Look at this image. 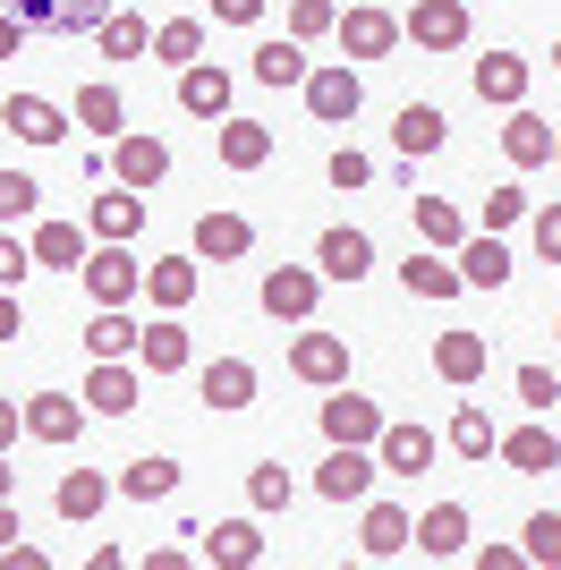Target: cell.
<instances>
[{"label": "cell", "instance_id": "obj_1", "mask_svg": "<svg viewBox=\"0 0 561 570\" xmlns=\"http://www.w3.org/2000/svg\"><path fill=\"white\" fill-rule=\"evenodd\" d=\"M77 282H86L94 307H128V298H145V264L128 256V238H102V247H86Z\"/></svg>", "mask_w": 561, "mask_h": 570}, {"label": "cell", "instance_id": "obj_2", "mask_svg": "<svg viewBox=\"0 0 561 570\" xmlns=\"http://www.w3.org/2000/svg\"><path fill=\"white\" fill-rule=\"evenodd\" d=\"M298 95H306V111L324 119V128H350V119L366 111V77H357L350 60H324V69H306Z\"/></svg>", "mask_w": 561, "mask_h": 570}, {"label": "cell", "instance_id": "obj_3", "mask_svg": "<svg viewBox=\"0 0 561 570\" xmlns=\"http://www.w3.org/2000/svg\"><path fill=\"white\" fill-rule=\"evenodd\" d=\"M315 298H324V273H315V264H273L256 282V307L273 315V324H306Z\"/></svg>", "mask_w": 561, "mask_h": 570}, {"label": "cell", "instance_id": "obj_4", "mask_svg": "<svg viewBox=\"0 0 561 570\" xmlns=\"http://www.w3.org/2000/svg\"><path fill=\"white\" fill-rule=\"evenodd\" d=\"M374 476H383V460H374L366 443H332L324 469H315V494H324V502H366Z\"/></svg>", "mask_w": 561, "mask_h": 570}, {"label": "cell", "instance_id": "obj_5", "mask_svg": "<svg viewBox=\"0 0 561 570\" xmlns=\"http://www.w3.org/2000/svg\"><path fill=\"white\" fill-rule=\"evenodd\" d=\"M332 35H341V60H383V51L400 43V18L383 9V0H350Z\"/></svg>", "mask_w": 561, "mask_h": 570}, {"label": "cell", "instance_id": "obj_6", "mask_svg": "<svg viewBox=\"0 0 561 570\" xmlns=\"http://www.w3.org/2000/svg\"><path fill=\"white\" fill-rule=\"evenodd\" d=\"M111 179L119 188H163L170 179V145L163 137H145V128H128V137H111Z\"/></svg>", "mask_w": 561, "mask_h": 570}, {"label": "cell", "instance_id": "obj_7", "mask_svg": "<svg viewBox=\"0 0 561 570\" xmlns=\"http://www.w3.org/2000/svg\"><path fill=\"white\" fill-rule=\"evenodd\" d=\"M392 426L383 417V401H366V392H350V383H332V401H324V443H366L374 452V434Z\"/></svg>", "mask_w": 561, "mask_h": 570}, {"label": "cell", "instance_id": "obj_8", "mask_svg": "<svg viewBox=\"0 0 561 570\" xmlns=\"http://www.w3.org/2000/svg\"><path fill=\"white\" fill-rule=\"evenodd\" d=\"M137 401H145L137 357H94V375H86V409H94V417H128Z\"/></svg>", "mask_w": 561, "mask_h": 570}, {"label": "cell", "instance_id": "obj_9", "mask_svg": "<svg viewBox=\"0 0 561 570\" xmlns=\"http://www.w3.org/2000/svg\"><path fill=\"white\" fill-rule=\"evenodd\" d=\"M400 35L417 51H460L468 43V0H417V9L400 18Z\"/></svg>", "mask_w": 561, "mask_h": 570}, {"label": "cell", "instance_id": "obj_10", "mask_svg": "<svg viewBox=\"0 0 561 570\" xmlns=\"http://www.w3.org/2000/svg\"><path fill=\"white\" fill-rule=\"evenodd\" d=\"M0 128H9L18 145H60V137L77 128V119L60 111L51 95H9V102H0Z\"/></svg>", "mask_w": 561, "mask_h": 570}, {"label": "cell", "instance_id": "obj_11", "mask_svg": "<svg viewBox=\"0 0 561 570\" xmlns=\"http://www.w3.org/2000/svg\"><path fill=\"white\" fill-rule=\"evenodd\" d=\"M289 375L315 383V392L350 383V341H341V333H298V341H289Z\"/></svg>", "mask_w": 561, "mask_h": 570}, {"label": "cell", "instance_id": "obj_12", "mask_svg": "<svg viewBox=\"0 0 561 570\" xmlns=\"http://www.w3.org/2000/svg\"><path fill=\"white\" fill-rule=\"evenodd\" d=\"M493 460H502L511 476H553L561 469V434L544 426V417H528V426L502 434V452H493Z\"/></svg>", "mask_w": 561, "mask_h": 570}, {"label": "cell", "instance_id": "obj_13", "mask_svg": "<svg viewBox=\"0 0 561 570\" xmlns=\"http://www.w3.org/2000/svg\"><path fill=\"white\" fill-rule=\"evenodd\" d=\"M315 273H324V282H366L374 273V238L350 230V222H332V230L315 238Z\"/></svg>", "mask_w": 561, "mask_h": 570}, {"label": "cell", "instance_id": "obj_14", "mask_svg": "<svg viewBox=\"0 0 561 570\" xmlns=\"http://www.w3.org/2000/svg\"><path fill=\"white\" fill-rule=\"evenodd\" d=\"M187 247H196V264H238L247 247H256V222L247 214H196Z\"/></svg>", "mask_w": 561, "mask_h": 570}, {"label": "cell", "instance_id": "obj_15", "mask_svg": "<svg viewBox=\"0 0 561 570\" xmlns=\"http://www.w3.org/2000/svg\"><path fill=\"white\" fill-rule=\"evenodd\" d=\"M26 434L35 443H77L86 434V392H35L26 401Z\"/></svg>", "mask_w": 561, "mask_h": 570}, {"label": "cell", "instance_id": "obj_16", "mask_svg": "<svg viewBox=\"0 0 561 570\" xmlns=\"http://www.w3.org/2000/svg\"><path fill=\"white\" fill-rule=\"evenodd\" d=\"M357 546H366V562H400V553L417 546V520H409L400 502H366V520H357Z\"/></svg>", "mask_w": 561, "mask_h": 570}, {"label": "cell", "instance_id": "obj_17", "mask_svg": "<svg viewBox=\"0 0 561 570\" xmlns=\"http://www.w3.org/2000/svg\"><path fill=\"white\" fill-rule=\"evenodd\" d=\"M196 289H205V273H196V247H187V256H154V264H145V298H154V315H179Z\"/></svg>", "mask_w": 561, "mask_h": 570}, {"label": "cell", "instance_id": "obj_18", "mask_svg": "<svg viewBox=\"0 0 561 570\" xmlns=\"http://www.w3.org/2000/svg\"><path fill=\"white\" fill-rule=\"evenodd\" d=\"M230 69H213V60H187L179 69V111L187 119H230Z\"/></svg>", "mask_w": 561, "mask_h": 570}, {"label": "cell", "instance_id": "obj_19", "mask_svg": "<svg viewBox=\"0 0 561 570\" xmlns=\"http://www.w3.org/2000/svg\"><path fill=\"white\" fill-rule=\"evenodd\" d=\"M196 553H205L213 570H256V562H264V528H256V520H222V528H205V537H196Z\"/></svg>", "mask_w": 561, "mask_h": 570}, {"label": "cell", "instance_id": "obj_20", "mask_svg": "<svg viewBox=\"0 0 561 570\" xmlns=\"http://www.w3.org/2000/svg\"><path fill=\"white\" fill-rule=\"evenodd\" d=\"M485 366H493V341L485 333H443V341H434V375H443L451 392L485 383Z\"/></svg>", "mask_w": 561, "mask_h": 570}, {"label": "cell", "instance_id": "obj_21", "mask_svg": "<svg viewBox=\"0 0 561 570\" xmlns=\"http://www.w3.org/2000/svg\"><path fill=\"white\" fill-rule=\"evenodd\" d=\"M528 60H519V51H485V60H476V102H493V111H519V102H528Z\"/></svg>", "mask_w": 561, "mask_h": 570}, {"label": "cell", "instance_id": "obj_22", "mask_svg": "<svg viewBox=\"0 0 561 570\" xmlns=\"http://www.w3.org/2000/svg\"><path fill=\"white\" fill-rule=\"evenodd\" d=\"M434 452H443V443H434L425 426H383V434H374L383 476H425V469H434Z\"/></svg>", "mask_w": 561, "mask_h": 570}, {"label": "cell", "instance_id": "obj_23", "mask_svg": "<svg viewBox=\"0 0 561 570\" xmlns=\"http://www.w3.org/2000/svg\"><path fill=\"white\" fill-rule=\"evenodd\" d=\"M86 230H94V238H137V230H145V196L119 188V179H102V196L86 205Z\"/></svg>", "mask_w": 561, "mask_h": 570}, {"label": "cell", "instance_id": "obj_24", "mask_svg": "<svg viewBox=\"0 0 561 570\" xmlns=\"http://www.w3.org/2000/svg\"><path fill=\"white\" fill-rule=\"evenodd\" d=\"M26 26H51V35H94L111 18V0H9Z\"/></svg>", "mask_w": 561, "mask_h": 570}, {"label": "cell", "instance_id": "obj_25", "mask_svg": "<svg viewBox=\"0 0 561 570\" xmlns=\"http://www.w3.org/2000/svg\"><path fill=\"white\" fill-rule=\"evenodd\" d=\"M400 289H409V298H434V307H443V298H460V264L443 256V247H417V256L400 264Z\"/></svg>", "mask_w": 561, "mask_h": 570}, {"label": "cell", "instance_id": "obj_26", "mask_svg": "<svg viewBox=\"0 0 561 570\" xmlns=\"http://www.w3.org/2000/svg\"><path fill=\"white\" fill-rule=\"evenodd\" d=\"M443 137H451V119L434 111V102H400V119H392V145L409 154V163H425V154H443Z\"/></svg>", "mask_w": 561, "mask_h": 570}, {"label": "cell", "instance_id": "obj_27", "mask_svg": "<svg viewBox=\"0 0 561 570\" xmlns=\"http://www.w3.org/2000/svg\"><path fill=\"white\" fill-rule=\"evenodd\" d=\"M502 154H511L519 170H544V163H553V119H537L528 102H519V111L502 119Z\"/></svg>", "mask_w": 561, "mask_h": 570}, {"label": "cell", "instance_id": "obj_28", "mask_svg": "<svg viewBox=\"0 0 561 570\" xmlns=\"http://www.w3.org/2000/svg\"><path fill=\"white\" fill-rule=\"evenodd\" d=\"M187 357H196V350H187V324H179V315H154L145 341H137V366H145V375H179Z\"/></svg>", "mask_w": 561, "mask_h": 570}, {"label": "cell", "instance_id": "obj_29", "mask_svg": "<svg viewBox=\"0 0 561 570\" xmlns=\"http://www.w3.org/2000/svg\"><path fill=\"white\" fill-rule=\"evenodd\" d=\"M417 553H425V562H460V553H468V511H460V502H434V511L417 520Z\"/></svg>", "mask_w": 561, "mask_h": 570}, {"label": "cell", "instance_id": "obj_30", "mask_svg": "<svg viewBox=\"0 0 561 570\" xmlns=\"http://www.w3.org/2000/svg\"><path fill=\"white\" fill-rule=\"evenodd\" d=\"M451 264H460V282L468 289H502V282H511V247H502V238H460V256H451Z\"/></svg>", "mask_w": 561, "mask_h": 570}, {"label": "cell", "instance_id": "obj_31", "mask_svg": "<svg viewBox=\"0 0 561 570\" xmlns=\"http://www.w3.org/2000/svg\"><path fill=\"white\" fill-rule=\"evenodd\" d=\"M77 128H86V137H128V102H119V86H102V77H94V86H77Z\"/></svg>", "mask_w": 561, "mask_h": 570}, {"label": "cell", "instance_id": "obj_32", "mask_svg": "<svg viewBox=\"0 0 561 570\" xmlns=\"http://www.w3.org/2000/svg\"><path fill=\"white\" fill-rule=\"evenodd\" d=\"M443 443H451L460 460H476V469H485V460L502 452V426H493L476 401H460V409H451V434H443Z\"/></svg>", "mask_w": 561, "mask_h": 570}, {"label": "cell", "instance_id": "obj_33", "mask_svg": "<svg viewBox=\"0 0 561 570\" xmlns=\"http://www.w3.org/2000/svg\"><path fill=\"white\" fill-rule=\"evenodd\" d=\"M111 494H119V485H111L102 469H69V476H60V494H51V511L77 528V520H94V511H102Z\"/></svg>", "mask_w": 561, "mask_h": 570}, {"label": "cell", "instance_id": "obj_34", "mask_svg": "<svg viewBox=\"0 0 561 570\" xmlns=\"http://www.w3.org/2000/svg\"><path fill=\"white\" fill-rule=\"evenodd\" d=\"M306 69H315V60H306L298 35H264L256 43V86H306Z\"/></svg>", "mask_w": 561, "mask_h": 570}, {"label": "cell", "instance_id": "obj_35", "mask_svg": "<svg viewBox=\"0 0 561 570\" xmlns=\"http://www.w3.org/2000/svg\"><path fill=\"white\" fill-rule=\"evenodd\" d=\"M205 401L230 417V409H256V366L247 357H213L205 366Z\"/></svg>", "mask_w": 561, "mask_h": 570}, {"label": "cell", "instance_id": "obj_36", "mask_svg": "<svg viewBox=\"0 0 561 570\" xmlns=\"http://www.w3.org/2000/svg\"><path fill=\"white\" fill-rule=\"evenodd\" d=\"M222 163H230V170H264V163H273V128H264V119H222Z\"/></svg>", "mask_w": 561, "mask_h": 570}, {"label": "cell", "instance_id": "obj_37", "mask_svg": "<svg viewBox=\"0 0 561 570\" xmlns=\"http://www.w3.org/2000/svg\"><path fill=\"white\" fill-rule=\"evenodd\" d=\"M111 485H119L128 502H170V494H179V460H163V452H154V460H128Z\"/></svg>", "mask_w": 561, "mask_h": 570}, {"label": "cell", "instance_id": "obj_38", "mask_svg": "<svg viewBox=\"0 0 561 570\" xmlns=\"http://www.w3.org/2000/svg\"><path fill=\"white\" fill-rule=\"evenodd\" d=\"M417 205V238L425 247H443V256H460V238H468V214L451 205V196H409Z\"/></svg>", "mask_w": 561, "mask_h": 570}, {"label": "cell", "instance_id": "obj_39", "mask_svg": "<svg viewBox=\"0 0 561 570\" xmlns=\"http://www.w3.org/2000/svg\"><path fill=\"white\" fill-rule=\"evenodd\" d=\"M94 43H102V60H145V51H154V26H145L137 9H111V18L94 26Z\"/></svg>", "mask_w": 561, "mask_h": 570}, {"label": "cell", "instance_id": "obj_40", "mask_svg": "<svg viewBox=\"0 0 561 570\" xmlns=\"http://www.w3.org/2000/svg\"><path fill=\"white\" fill-rule=\"evenodd\" d=\"M86 238H94V230H77V222H35V264L77 273V264H86Z\"/></svg>", "mask_w": 561, "mask_h": 570}, {"label": "cell", "instance_id": "obj_41", "mask_svg": "<svg viewBox=\"0 0 561 570\" xmlns=\"http://www.w3.org/2000/svg\"><path fill=\"white\" fill-rule=\"evenodd\" d=\"M137 341H145V324H128V307H94V324H86L94 357H137Z\"/></svg>", "mask_w": 561, "mask_h": 570}, {"label": "cell", "instance_id": "obj_42", "mask_svg": "<svg viewBox=\"0 0 561 570\" xmlns=\"http://www.w3.org/2000/svg\"><path fill=\"white\" fill-rule=\"evenodd\" d=\"M154 60H163V69L205 60V18H163V26H154Z\"/></svg>", "mask_w": 561, "mask_h": 570}, {"label": "cell", "instance_id": "obj_43", "mask_svg": "<svg viewBox=\"0 0 561 570\" xmlns=\"http://www.w3.org/2000/svg\"><path fill=\"white\" fill-rule=\"evenodd\" d=\"M289 494H298V485H289V469H280V460H256V469H247V511H289Z\"/></svg>", "mask_w": 561, "mask_h": 570}, {"label": "cell", "instance_id": "obj_44", "mask_svg": "<svg viewBox=\"0 0 561 570\" xmlns=\"http://www.w3.org/2000/svg\"><path fill=\"white\" fill-rule=\"evenodd\" d=\"M519 553L537 570H561V511H537V520L519 528Z\"/></svg>", "mask_w": 561, "mask_h": 570}, {"label": "cell", "instance_id": "obj_45", "mask_svg": "<svg viewBox=\"0 0 561 570\" xmlns=\"http://www.w3.org/2000/svg\"><path fill=\"white\" fill-rule=\"evenodd\" d=\"M35 205H43V188H35L26 170H0V230H9V222H26Z\"/></svg>", "mask_w": 561, "mask_h": 570}, {"label": "cell", "instance_id": "obj_46", "mask_svg": "<svg viewBox=\"0 0 561 570\" xmlns=\"http://www.w3.org/2000/svg\"><path fill=\"white\" fill-rule=\"evenodd\" d=\"M324 179H332V188H341V196H357V188H366V179H374V163H366V154H357V145H332Z\"/></svg>", "mask_w": 561, "mask_h": 570}, {"label": "cell", "instance_id": "obj_47", "mask_svg": "<svg viewBox=\"0 0 561 570\" xmlns=\"http://www.w3.org/2000/svg\"><path fill=\"white\" fill-rule=\"evenodd\" d=\"M519 401H528V409H537V417H553V401H561V375H553V366H519Z\"/></svg>", "mask_w": 561, "mask_h": 570}, {"label": "cell", "instance_id": "obj_48", "mask_svg": "<svg viewBox=\"0 0 561 570\" xmlns=\"http://www.w3.org/2000/svg\"><path fill=\"white\" fill-rule=\"evenodd\" d=\"M332 26H341L332 0H289V35H298V43H315V35H332Z\"/></svg>", "mask_w": 561, "mask_h": 570}, {"label": "cell", "instance_id": "obj_49", "mask_svg": "<svg viewBox=\"0 0 561 570\" xmlns=\"http://www.w3.org/2000/svg\"><path fill=\"white\" fill-rule=\"evenodd\" d=\"M511 222H528V188H519V179H502V188L485 196V230H511Z\"/></svg>", "mask_w": 561, "mask_h": 570}, {"label": "cell", "instance_id": "obj_50", "mask_svg": "<svg viewBox=\"0 0 561 570\" xmlns=\"http://www.w3.org/2000/svg\"><path fill=\"white\" fill-rule=\"evenodd\" d=\"M26 273H35V238H18V230H0V289H18Z\"/></svg>", "mask_w": 561, "mask_h": 570}, {"label": "cell", "instance_id": "obj_51", "mask_svg": "<svg viewBox=\"0 0 561 570\" xmlns=\"http://www.w3.org/2000/svg\"><path fill=\"white\" fill-rule=\"evenodd\" d=\"M528 238L544 264H561V205H528Z\"/></svg>", "mask_w": 561, "mask_h": 570}, {"label": "cell", "instance_id": "obj_52", "mask_svg": "<svg viewBox=\"0 0 561 570\" xmlns=\"http://www.w3.org/2000/svg\"><path fill=\"white\" fill-rule=\"evenodd\" d=\"M26 35H35V26H26L18 9H0V60H18V43H26Z\"/></svg>", "mask_w": 561, "mask_h": 570}, {"label": "cell", "instance_id": "obj_53", "mask_svg": "<svg viewBox=\"0 0 561 570\" xmlns=\"http://www.w3.org/2000/svg\"><path fill=\"white\" fill-rule=\"evenodd\" d=\"M213 18H222V26H256L264 0H213Z\"/></svg>", "mask_w": 561, "mask_h": 570}, {"label": "cell", "instance_id": "obj_54", "mask_svg": "<svg viewBox=\"0 0 561 570\" xmlns=\"http://www.w3.org/2000/svg\"><path fill=\"white\" fill-rule=\"evenodd\" d=\"M18 434H26V409L9 401V392H0V452H9V443H18Z\"/></svg>", "mask_w": 561, "mask_h": 570}, {"label": "cell", "instance_id": "obj_55", "mask_svg": "<svg viewBox=\"0 0 561 570\" xmlns=\"http://www.w3.org/2000/svg\"><path fill=\"white\" fill-rule=\"evenodd\" d=\"M26 333V315H18V289H0V341H18Z\"/></svg>", "mask_w": 561, "mask_h": 570}, {"label": "cell", "instance_id": "obj_56", "mask_svg": "<svg viewBox=\"0 0 561 570\" xmlns=\"http://www.w3.org/2000/svg\"><path fill=\"white\" fill-rule=\"evenodd\" d=\"M519 562H528L519 546H485V553H476V570H519Z\"/></svg>", "mask_w": 561, "mask_h": 570}, {"label": "cell", "instance_id": "obj_57", "mask_svg": "<svg viewBox=\"0 0 561 570\" xmlns=\"http://www.w3.org/2000/svg\"><path fill=\"white\" fill-rule=\"evenodd\" d=\"M18 537H26V528H18V502H0V553L18 546Z\"/></svg>", "mask_w": 561, "mask_h": 570}, {"label": "cell", "instance_id": "obj_58", "mask_svg": "<svg viewBox=\"0 0 561 570\" xmlns=\"http://www.w3.org/2000/svg\"><path fill=\"white\" fill-rule=\"evenodd\" d=\"M9 494H18V469H9V452H0V502H9Z\"/></svg>", "mask_w": 561, "mask_h": 570}, {"label": "cell", "instance_id": "obj_59", "mask_svg": "<svg viewBox=\"0 0 561 570\" xmlns=\"http://www.w3.org/2000/svg\"><path fill=\"white\" fill-rule=\"evenodd\" d=\"M553 69H561V35H553Z\"/></svg>", "mask_w": 561, "mask_h": 570}, {"label": "cell", "instance_id": "obj_60", "mask_svg": "<svg viewBox=\"0 0 561 570\" xmlns=\"http://www.w3.org/2000/svg\"><path fill=\"white\" fill-rule=\"evenodd\" d=\"M553 163H561V128H553Z\"/></svg>", "mask_w": 561, "mask_h": 570}, {"label": "cell", "instance_id": "obj_61", "mask_svg": "<svg viewBox=\"0 0 561 570\" xmlns=\"http://www.w3.org/2000/svg\"><path fill=\"white\" fill-rule=\"evenodd\" d=\"M468 9H476V0H468Z\"/></svg>", "mask_w": 561, "mask_h": 570}]
</instances>
